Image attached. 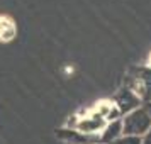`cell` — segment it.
<instances>
[{"mask_svg": "<svg viewBox=\"0 0 151 144\" xmlns=\"http://www.w3.org/2000/svg\"><path fill=\"white\" fill-rule=\"evenodd\" d=\"M150 125H151L150 115L144 110H134L132 114H129L124 119L122 132L126 136H136V134H143Z\"/></svg>", "mask_w": 151, "mask_h": 144, "instance_id": "obj_1", "label": "cell"}, {"mask_svg": "<svg viewBox=\"0 0 151 144\" xmlns=\"http://www.w3.org/2000/svg\"><path fill=\"white\" fill-rule=\"evenodd\" d=\"M105 125H107V120L97 114V115H88V117H83V119H78V122L75 124V130L82 132V134L93 136L99 130L105 129Z\"/></svg>", "mask_w": 151, "mask_h": 144, "instance_id": "obj_2", "label": "cell"}, {"mask_svg": "<svg viewBox=\"0 0 151 144\" xmlns=\"http://www.w3.org/2000/svg\"><path fill=\"white\" fill-rule=\"evenodd\" d=\"M17 34L14 21L7 15H0V42H9L12 41Z\"/></svg>", "mask_w": 151, "mask_h": 144, "instance_id": "obj_3", "label": "cell"}, {"mask_svg": "<svg viewBox=\"0 0 151 144\" xmlns=\"http://www.w3.org/2000/svg\"><path fill=\"white\" fill-rule=\"evenodd\" d=\"M121 132H122V124L119 122V120H114L112 124L105 125L104 134H102V139L104 141H112V143H114L117 137L121 136Z\"/></svg>", "mask_w": 151, "mask_h": 144, "instance_id": "obj_4", "label": "cell"}, {"mask_svg": "<svg viewBox=\"0 0 151 144\" xmlns=\"http://www.w3.org/2000/svg\"><path fill=\"white\" fill-rule=\"evenodd\" d=\"M112 144H139V139L132 136H126V137H121V139H116Z\"/></svg>", "mask_w": 151, "mask_h": 144, "instance_id": "obj_5", "label": "cell"}]
</instances>
